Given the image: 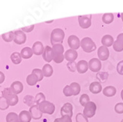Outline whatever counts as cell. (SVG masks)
I'll return each mask as SVG.
<instances>
[{"mask_svg": "<svg viewBox=\"0 0 123 122\" xmlns=\"http://www.w3.org/2000/svg\"><path fill=\"white\" fill-rule=\"evenodd\" d=\"M52 60L57 64L63 62L64 60V47L62 44H55L52 46Z\"/></svg>", "mask_w": 123, "mask_h": 122, "instance_id": "1", "label": "cell"}, {"mask_svg": "<svg viewBox=\"0 0 123 122\" xmlns=\"http://www.w3.org/2000/svg\"><path fill=\"white\" fill-rule=\"evenodd\" d=\"M64 37H65V33L62 29L61 28L54 29L52 31L50 36V41L52 46L55 45V44H61L63 41Z\"/></svg>", "mask_w": 123, "mask_h": 122, "instance_id": "2", "label": "cell"}, {"mask_svg": "<svg viewBox=\"0 0 123 122\" xmlns=\"http://www.w3.org/2000/svg\"><path fill=\"white\" fill-rule=\"evenodd\" d=\"M80 47L86 53H92L97 49V45L94 41L89 37H84L80 41Z\"/></svg>", "mask_w": 123, "mask_h": 122, "instance_id": "3", "label": "cell"}, {"mask_svg": "<svg viewBox=\"0 0 123 122\" xmlns=\"http://www.w3.org/2000/svg\"><path fill=\"white\" fill-rule=\"evenodd\" d=\"M2 96L5 97L8 102L10 106H15L18 102V97L16 94L13 93L10 88H5L2 91Z\"/></svg>", "mask_w": 123, "mask_h": 122, "instance_id": "4", "label": "cell"}, {"mask_svg": "<svg viewBox=\"0 0 123 122\" xmlns=\"http://www.w3.org/2000/svg\"><path fill=\"white\" fill-rule=\"evenodd\" d=\"M38 108L42 113H46L48 115H52L55 110V106L53 103L49 101H44L39 104Z\"/></svg>", "mask_w": 123, "mask_h": 122, "instance_id": "5", "label": "cell"}, {"mask_svg": "<svg viewBox=\"0 0 123 122\" xmlns=\"http://www.w3.org/2000/svg\"><path fill=\"white\" fill-rule=\"evenodd\" d=\"M96 111H97V105H96V104L94 102L90 101L85 105L83 114L87 118H92L96 114Z\"/></svg>", "mask_w": 123, "mask_h": 122, "instance_id": "6", "label": "cell"}, {"mask_svg": "<svg viewBox=\"0 0 123 122\" xmlns=\"http://www.w3.org/2000/svg\"><path fill=\"white\" fill-rule=\"evenodd\" d=\"M102 68V64L99 59L93 58L88 61V69L92 72L97 73Z\"/></svg>", "mask_w": 123, "mask_h": 122, "instance_id": "7", "label": "cell"}, {"mask_svg": "<svg viewBox=\"0 0 123 122\" xmlns=\"http://www.w3.org/2000/svg\"><path fill=\"white\" fill-rule=\"evenodd\" d=\"M91 16H78V22L79 25L83 29H88L92 25V18Z\"/></svg>", "mask_w": 123, "mask_h": 122, "instance_id": "8", "label": "cell"}, {"mask_svg": "<svg viewBox=\"0 0 123 122\" xmlns=\"http://www.w3.org/2000/svg\"><path fill=\"white\" fill-rule=\"evenodd\" d=\"M68 44L72 50H77L80 47V40L75 35H71L68 38Z\"/></svg>", "mask_w": 123, "mask_h": 122, "instance_id": "9", "label": "cell"}, {"mask_svg": "<svg viewBox=\"0 0 123 122\" xmlns=\"http://www.w3.org/2000/svg\"><path fill=\"white\" fill-rule=\"evenodd\" d=\"M27 36L21 30H16L14 32V42L17 44H23L26 42Z\"/></svg>", "mask_w": 123, "mask_h": 122, "instance_id": "10", "label": "cell"}, {"mask_svg": "<svg viewBox=\"0 0 123 122\" xmlns=\"http://www.w3.org/2000/svg\"><path fill=\"white\" fill-rule=\"evenodd\" d=\"M109 55H110V53H109V50L108 47L101 46L98 48L97 55L100 61H106L109 58Z\"/></svg>", "mask_w": 123, "mask_h": 122, "instance_id": "11", "label": "cell"}, {"mask_svg": "<svg viewBox=\"0 0 123 122\" xmlns=\"http://www.w3.org/2000/svg\"><path fill=\"white\" fill-rule=\"evenodd\" d=\"M61 114L62 116H64V115H68L69 117H72L73 115V107H72V104L67 102V103H65L61 109Z\"/></svg>", "mask_w": 123, "mask_h": 122, "instance_id": "12", "label": "cell"}, {"mask_svg": "<svg viewBox=\"0 0 123 122\" xmlns=\"http://www.w3.org/2000/svg\"><path fill=\"white\" fill-rule=\"evenodd\" d=\"M29 112L31 115L32 118L35 119V120H38L42 117V113L40 111L38 106L37 104H35L32 106L30 109H29Z\"/></svg>", "mask_w": 123, "mask_h": 122, "instance_id": "13", "label": "cell"}, {"mask_svg": "<svg viewBox=\"0 0 123 122\" xmlns=\"http://www.w3.org/2000/svg\"><path fill=\"white\" fill-rule=\"evenodd\" d=\"M10 90H12V92L16 95L21 93L24 90V86L21 81H13L10 85Z\"/></svg>", "mask_w": 123, "mask_h": 122, "instance_id": "14", "label": "cell"}, {"mask_svg": "<svg viewBox=\"0 0 123 122\" xmlns=\"http://www.w3.org/2000/svg\"><path fill=\"white\" fill-rule=\"evenodd\" d=\"M78 56V54L76 50L69 49L67 50L64 53V58L69 62H74Z\"/></svg>", "mask_w": 123, "mask_h": 122, "instance_id": "15", "label": "cell"}, {"mask_svg": "<svg viewBox=\"0 0 123 122\" xmlns=\"http://www.w3.org/2000/svg\"><path fill=\"white\" fill-rule=\"evenodd\" d=\"M76 68L79 73L80 74L86 73L88 69V63L86 60H80L77 63Z\"/></svg>", "mask_w": 123, "mask_h": 122, "instance_id": "16", "label": "cell"}, {"mask_svg": "<svg viewBox=\"0 0 123 122\" xmlns=\"http://www.w3.org/2000/svg\"><path fill=\"white\" fill-rule=\"evenodd\" d=\"M42 56L43 60L47 61V63H49L52 61V47L49 46H47L44 47L43 53L42 54Z\"/></svg>", "mask_w": 123, "mask_h": 122, "instance_id": "17", "label": "cell"}, {"mask_svg": "<svg viewBox=\"0 0 123 122\" xmlns=\"http://www.w3.org/2000/svg\"><path fill=\"white\" fill-rule=\"evenodd\" d=\"M32 52L35 55H40L43 54V50H44V47L43 45V44L41 41H36L32 45Z\"/></svg>", "mask_w": 123, "mask_h": 122, "instance_id": "18", "label": "cell"}, {"mask_svg": "<svg viewBox=\"0 0 123 122\" xmlns=\"http://www.w3.org/2000/svg\"><path fill=\"white\" fill-rule=\"evenodd\" d=\"M89 90L93 94H98L103 90V87L99 81H94L89 86Z\"/></svg>", "mask_w": 123, "mask_h": 122, "instance_id": "19", "label": "cell"}, {"mask_svg": "<svg viewBox=\"0 0 123 122\" xmlns=\"http://www.w3.org/2000/svg\"><path fill=\"white\" fill-rule=\"evenodd\" d=\"M103 93L106 97H113L117 94V89L114 86H107L103 90Z\"/></svg>", "mask_w": 123, "mask_h": 122, "instance_id": "20", "label": "cell"}, {"mask_svg": "<svg viewBox=\"0 0 123 122\" xmlns=\"http://www.w3.org/2000/svg\"><path fill=\"white\" fill-rule=\"evenodd\" d=\"M101 42L103 44V46L108 47H111L114 44V39L113 38V36H111V35H105L101 40Z\"/></svg>", "mask_w": 123, "mask_h": 122, "instance_id": "21", "label": "cell"}, {"mask_svg": "<svg viewBox=\"0 0 123 122\" xmlns=\"http://www.w3.org/2000/svg\"><path fill=\"white\" fill-rule=\"evenodd\" d=\"M18 117H19V120L21 122H30L32 119L31 115L29 111L27 110H23V111H21V112H20Z\"/></svg>", "mask_w": 123, "mask_h": 122, "instance_id": "22", "label": "cell"}, {"mask_svg": "<svg viewBox=\"0 0 123 122\" xmlns=\"http://www.w3.org/2000/svg\"><path fill=\"white\" fill-rule=\"evenodd\" d=\"M21 55L22 59H30L32 55H33V52H32V50L29 47H24L21 50V53H20Z\"/></svg>", "mask_w": 123, "mask_h": 122, "instance_id": "23", "label": "cell"}, {"mask_svg": "<svg viewBox=\"0 0 123 122\" xmlns=\"http://www.w3.org/2000/svg\"><path fill=\"white\" fill-rule=\"evenodd\" d=\"M42 72H43V76L50 77L53 74V68H52V67L49 64H44L42 68Z\"/></svg>", "mask_w": 123, "mask_h": 122, "instance_id": "24", "label": "cell"}, {"mask_svg": "<svg viewBox=\"0 0 123 122\" xmlns=\"http://www.w3.org/2000/svg\"><path fill=\"white\" fill-rule=\"evenodd\" d=\"M10 59L12 62L15 64H18L21 62L22 61V57L19 53L18 52H14L11 54L10 55Z\"/></svg>", "mask_w": 123, "mask_h": 122, "instance_id": "25", "label": "cell"}, {"mask_svg": "<svg viewBox=\"0 0 123 122\" xmlns=\"http://www.w3.org/2000/svg\"><path fill=\"white\" fill-rule=\"evenodd\" d=\"M6 122H21L18 115L16 113H9L6 116Z\"/></svg>", "mask_w": 123, "mask_h": 122, "instance_id": "26", "label": "cell"}, {"mask_svg": "<svg viewBox=\"0 0 123 122\" xmlns=\"http://www.w3.org/2000/svg\"><path fill=\"white\" fill-rule=\"evenodd\" d=\"M114 16L111 13L105 14H103V16L102 17V20L103 21V23H105V25H109L111 23H112L114 21Z\"/></svg>", "mask_w": 123, "mask_h": 122, "instance_id": "27", "label": "cell"}, {"mask_svg": "<svg viewBox=\"0 0 123 122\" xmlns=\"http://www.w3.org/2000/svg\"><path fill=\"white\" fill-rule=\"evenodd\" d=\"M27 83L28 85L30 86H34L37 84V82L38 81V78L35 75H33V74H30L27 75Z\"/></svg>", "mask_w": 123, "mask_h": 122, "instance_id": "28", "label": "cell"}, {"mask_svg": "<svg viewBox=\"0 0 123 122\" xmlns=\"http://www.w3.org/2000/svg\"><path fill=\"white\" fill-rule=\"evenodd\" d=\"M2 38L6 42H10L14 39V32L10 31L5 33H3L2 35Z\"/></svg>", "mask_w": 123, "mask_h": 122, "instance_id": "29", "label": "cell"}, {"mask_svg": "<svg viewBox=\"0 0 123 122\" xmlns=\"http://www.w3.org/2000/svg\"><path fill=\"white\" fill-rule=\"evenodd\" d=\"M70 87L72 89V91L73 95H77L80 93V85L77 82H72L70 84Z\"/></svg>", "mask_w": 123, "mask_h": 122, "instance_id": "30", "label": "cell"}, {"mask_svg": "<svg viewBox=\"0 0 123 122\" xmlns=\"http://www.w3.org/2000/svg\"><path fill=\"white\" fill-rule=\"evenodd\" d=\"M24 102L29 107H32L33 105H35V98L32 96V95H26L25 98H24Z\"/></svg>", "mask_w": 123, "mask_h": 122, "instance_id": "31", "label": "cell"}, {"mask_svg": "<svg viewBox=\"0 0 123 122\" xmlns=\"http://www.w3.org/2000/svg\"><path fill=\"white\" fill-rule=\"evenodd\" d=\"M9 107H10V105L8 104L7 100L3 96L0 97V109L5 110V109H8Z\"/></svg>", "mask_w": 123, "mask_h": 122, "instance_id": "32", "label": "cell"}, {"mask_svg": "<svg viewBox=\"0 0 123 122\" xmlns=\"http://www.w3.org/2000/svg\"><path fill=\"white\" fill-rule=\"evenodd\" d=\"M46 101V97L43 95V93H38L36 97H35V102L37 105H38L39 104H41V102Z\"/></svg>", "mask_w": 123, "mask_h": 122, "instance_id": "33", "label": "cell"}, {"mask_svg": "<svg viewBox=\"0 0 123 122\" xmlns=\"http://www.w3.org/2000/svg\"><path fill=\"white\" fill-rule=\"evenodd\" d=\"M32 74L35 75L38 78V81H41L43 79V74L42 70H40V69H38V68L33 69L32 71Z\"/></svg>", "mask_w": 123, "mask_h": 122, "instance_id": "34", "label": "cell"}, {"mask_svg": "<svg viewBox=\"0 0 123 122\" xmlns=\"http://www.w3.org/2000/svg\"><path fill=\"white\" fill-rule=\"evenodd\" d=\"M113 48H114V50L116 52L120 53V52L123 51V44H122L121 42H119V41L116 40V41H114V42Z\"/></svg>", "mask_w": 123, "mask_h": 122, "instance_id": "35", "label": "cell"}, {"mask_svg": "<svg viewBox=\"0 0 123 122\" xmlns=\"http://www.w3.org/2000/svg\"><path fill=\"white\" fill-rule=\"evenodd\" d=\"M89 102H90V98L87 94H82L80 97V104L83 107H85V105Z\"/></svg>", "mask_w": 123, "mask_h": 122, "instance_id": "36", "label": "cell"}, {"mask_svg": "<svg viewBox=\"0 0 123 122\" xmlns=\"http://www.w3.org/2000/svg\"><path fill=\"white\" fill-rule=\"evenodd\" d=\"M63 93L66 97H70V96L73 95L72 89H71V87H70L69 85H66L64 87V88L63 89Z\"/></svg>", "mask_w": 123, "mask_h": 122, "instance_id": "37", "label": "cell"}, {"mask_svg": "<svg viewBox=\"0 0 123 122\" xmlns=\"http://www.w3.org/2000/svg\"><path fill=\"white\" fill-rule=\"evenodd\" d=\"M75 120H76V122H88V119L86 117H85L83 114L80 113L77 114Z\"/></svg>", "mask_w": 123, "mask_h": 122, "instance_id": "38", "label": "cell"}, {"mask_svg": "<svg viewBox=\"0 0 123 122\" xmlns=\"http://www.w3.org/2000/svg\"><path fill=\"white\" fill-rule=\"evenodd\" d=\"M54 122H72V118L68 115H64L61 118H58L55 119Z\"/></svg>", "mask_w": 123, "mask_h": 122, "instance_id": "39", "label": "cell"}, {"mask_svg": "<svg viewBox=\"0 0 123 122\" xmlns=\"http://www.w3.org/2000/svg\"><path fill=\"white\" fill-rule=\"evenodd\" d=\"M114 110L118 114H123V103H117L114 107Z\"/></svg>", "mask_w": 123, "mask_h": 122, "instance_id": "40", "label": "cell"}, {"mask_svg": "<svg viewBox=\"0 0 123 122\" xmlns=\"http://www.w3.org/2000/svg\"><path fill=\"white\" fill-rule=\"evenodd\" d=\"M117 73L122 75H123V60L120 61L117 65Z\"/></svg>", "mask_w": 123, "mask_h": 122, "instance_id": "41", "label": "cell"}, {"mask_svg": "<svg viewBox=\"0 0 123 122\" xmlns=\"http://www.w3.org/2000/svg\"><path fill=\"white\" fill-rule=\"evenodd\" d=\"M34 27H35V25H30V26L25 27H22V28H21V31H23L24 33H25V32H26V33H30V32H31V31L33 30Z\"/></svg>", "mask_w": 123, "mask_h": 122, "instance_id": "42", "label": "cell"}, {"mask_svg": "<svg viewBox=\"0 0 123 122\" xmlns=\"http://www.w3.org/2000/svg\"><path fill=\"white\" fill-rule=\"evenodd\" d=\"M5 74L2 72L0 71V84H2L5 81Z\"/></svg>", "mask_w": 123, "mask_h": 122, "instance_id": "43", "label": "cell"}, {"mask_svg": "<svg viewBox=\"0 0 123 122\" xmlns=\"http://www.w3.org/2000/svg\"><path fill=\"white\" fill-rule=\"evenodd\" d=\"M117 41H119V42H121V43L123 44V33H119V34L117 36Z\"/></svg>", "mask_w": 123, "mask_h": 122, "instance_id": "44", "label": "cell"}, {"mask_svg": "<svg viewBox=\"0 0 123 122\" xmlns=\"http://www.w3.org/2000/svg\"><path fill=\"white\" fill-rule=\"evenodd\" d=\"M120 95H121V98L122 99V101H123V90L121 91V94Z\"/></svg>", "mask_w": 123, "mask_h": 122, "instance_id": "45", "label": "cell"}, {"mask_svg": "<svg viewBox=\"0 0 123 122\" xmlns=\"http://www.w3.org/2000/svg\"><path fill=\"white\" fill-rule=\"evenodd\" d=\"M121 19H122V21H123V13L121 14Z\"/></svg>", "mask_w": 123, "mask_h": 122, "instance_id": "46", "label": "cell"}, {"mask_svg": "<svg viewBox=\"0 0 123 122\" xmlns=\"http://www.w3.org/2000/svg\"><path fill=\"white\" fill-rule=\"evenodd\" d=\"M121 122H123V119H122V120L121 121Z\"/></svg>", "mask_w": 123, "mask_h": 122, "instance_id": "47", "label": "cell"}]
</instances>
